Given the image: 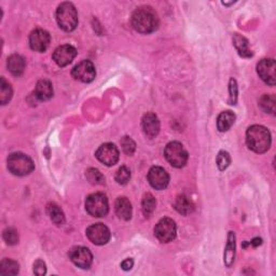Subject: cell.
Segmentation results:
<instances>
[{
  "instance_id": "6da1fadb",
  "label": "cell",
  "mask_w": 276,
  "mask_h": 276,
  "mask_svg": "<svg viewBox=\"0 0 276 276\" xmlns=\"http://www.w3.org/2000/svg\"><path fill=\"white\" fill-rule=\"evenodd\" d=\"M132 25L141 34H150L159 27L158 14L151 7L137 8L132 15Z\"/></svg>"
},
{
  "instance_id": "7a4b0ae2",
  "label": "cell",
  "mask_w": 276,
  "mask_h": 276,
  "mask_svg": "<svg viewBox=\"0 0 276 276\" xmlns=\"http://www.w3.org/2000/svg\"><path fill=\"white\" fill-rule=\"evenodd\" d=\"M248 148L256 153H264L271 147V133L262 125H251L246 132Z\"/></svg>"
},
{
  "instance_id": "3957f363",
  "label": "cell",
  "mask_w": 276,
  "mask_h": 276,
  "mask_svg": "<svg viewBox=\"0 0 276 276\" xmlns=\"http://www.w3.org/2000/svg\"><path fill=\"white\" fill-rule=\"evenodd\" d=\"M56 21L59 26L67 32L75 30L78 26V12L71 3H63L56 10Z\"/></svg>"
},
{
  "instance_id": "277c9868",
  "label": "cell",
  "mask_w": 276,
  "mask_h": 276,
  "mask_svg": "<svg viewBox=\"0 0 276 276\" xmlns=\"http://www.w3.org/2000/svg\"><path fill=\"white\" fill-rule=\"evenodd\" d=\"M8 169L15 176H27L35 169V164L32 160L26 154L21 152H14L10 154L7 160Z\"/></svg>"
},
{
  "instance_id": "5b68a950",
  "label": "cell",
  "mask_w": 276,
  "mask_h": 276,
  "mask_svg": "<svg viewBox=\"0 0 276 276\" xmlns=\"http://www.w3.org/2000/svg\"><path fill=\"white\" fill-rule=\"evenodd\" d=\"M85 209L93 217H105L109 212V203L107 197L101 192L91 194V196L86 198Z\"/></svg>"
},
{
  "instance_id": "8992f818",
  "label": "cell",
  "mask_w": 276,
  "mask_h": 276,
  "mask_svg": "<svg viewBox=\"0 0 276 276\" xmlns=\"http://www.w3.org/2000/svg\"><path fill=\"white\" fill-rule=\"evenodd\" d=\"M164 156L168 163L177 168L183 167L188 162V152L183 146L178 142H172L166 145L164 150Z\"/></svg>"
},
{
  "instance_id": "52a82bcc",
  "label": "cell",
  "mask_w": 276,
  "mask_h": 276,
  "mask_svg": "<svg viewBox=\"0 0 276 276\" xmlns=\"http://www.w3.org/2000/svg\"><path fill=\"white\" fill-rule=\"evenodd\" d=\"M177 226L175 221L170 218H163L157 223L154 228V235L161 243H169L176 238Z\"/></svg>"
},
{
  "instance_id": "ba28073f",
  "label": "cell",
  "mask_w": 276,
  "mask_h": 276,
  "mask_svg": "<svg viewBox=\"0 0 276 276\" xmlns=\"http://www.w3.org/2000/svg\"><path fill=\"white\" fill-rule=\"evenodd\" d=\"M95 156L100 162L107 166H113L118 163L120 158L119 149L116 147V145L113 144H104L101 147L97 149Z\"/></svg>"
},
{
  "instance_id": "9c48e42d",
  "label": "cell",
  "mask_w": 276,
  "mask_h": 276,
  "mask_svg": "<svg viewBox=\"0 0 276 276\" xmlns=\"http://www.w3.org/2000/svg\"><path fill=\"white\" fill-rule=\"evenodd\" d=\"M71 75L76 80L81 81L83 83L92 82L96 77V70L91 61L84 60L77 64L71 71Z\"/></svg>"
},
{
  "instance_id": "30bf717a",
  "label": "cell",
  "mask_w": 276,
  "mask_h": 276,
  "mask_svg": "<svg viewBox=\"0 0 276 276\" xmlns=\"http://www.w3.org/2000/svg\"><path fill=\"white\" fill-rule=\"evenodd\" d=\"M86 237L95 245H105L110 240V231L103 223H95L86 229Z\"/></svg>"
},
{
  "instance_id": "8fae6325",
  "label": "cell",
  "mask_w": 276,
  "mask_h": 276,
  "mask_svg": "<svg viewBox=\"0 0 276 276\" xmlns=\"http://www.w3.org/2000/svg\"><path fill=\"white\" fill-rule=\"evenodd\" d=\"M69 259L78 267L88 269L93 262V255L88 248L83 246H77L69 251Z\"/></svg>"
},
{
  "instance_id": "7c38bea8",
  "label": "cell",
  "mask_w": 276,
  "mask_h": 276,
  "mask_svg": "<svg viewBox=\"0 0 276 276\" xmlns=\"http://www.w3.org/2000/svg\"><path fill=\"white\" fill-rule=\"evenodd\" d=\"M51 37L47 30L36 29L29 36V45L36 52H44L50 45Z\"/></svg>"
},
{
  "instance_id": "4fadbf2b",
  "label": "cell",
  "mask_w": 276,
  "mask_h": 276,
  "mask_svg": "<svg viewBox=\"0 0 276 276\" xmlns=\"http://www.w3.org/2000/svg\"><path fill=\"white\" fill-rule=\"evenodd\" d=\"M148 180L152 188L156 190H163L169 183V176L164 168L153 166L148 173Z\"/></svg>"
},
{
  "instance_id": "5bb4252c",
  "label": "cell",
  "mask_w": 276,
  "mask_h": 276,
  "mask_svg": "<svg viewBox=\"0 0 276 276\" xmlns=\"http://www.w3.org/2000/svg\"><path fill=\"white\" fill-rule=\"evenodd\" d=\"M76 56H77V50L74 47L69 44H64L59 47L54 51L53 60L60 67H65L74 61Z\"/></svg>"
},
{
  "instance_id": "9a60e30c",
  "label": "cell",
  "mask_w": 276,
  "mask_h": 276,
  "mask_svg": "<svg viewBox=\"0 0 276 276\" xmlns=\"http://www.w3.org/2000/svg\"><path fill=\"white\" fill-rule=\"evenodd\" d=\"M257 72L266 84L275 85V61L273 59H264L259 62Z\"/></svg>"
},
{
  "instance_id": "2e32d148",
  "label": "cell",
  "mask_w": 276,
  "mask_h": 276,
  "mask_svg": "<svg viewBox=\"0 0 276 276\" xmlns=\"http://www.w3.org/2000/svg\"><path fill=\"white\" fill-rule=\"evenodd\" d=\"M142 126L144 134L149 138H154L160 133V121L152 112L146 113L143 117Z\"/></svg>"
},
{
  "instance_id": "e0dca14e",
  "label": "cell",
  "mask_w": 276,
  "mask_h": 276,
  "mask_svg": "<svg viewBox=\"0 0 276 276\" xmlns=\"http://www.w3.org/2000/svg\"><path fill=\"white\" fill-rule=\"evenodd\" d=\"M115 209L118 217L122 220H129L132 218V204L126 198H118L115 203Z\"/></svg>"
},
{
  "instance_id": "ac0fdd59",
  "label": "cell",
  "mask_w": 276,
  "mask_h": 276,
  "mask_svg": "<svg viewBox=\"0 0 276 276\" xmlns=\"http://www.w3.org/2000/svg\"><path fill=\"white\" fill-rule=\"evenodd\" d=\"M25 60H24L21 55L13 54L9 59H8L7 66L11 74L15 77H20L23 75L24 70H25Z\"/></svg>"
},
{
  "instance_id": "d6986e66",
  "label": "cell",
  "mask_w": 276,
  "mask_h": 276,
  "mask_svg": "<svg viewBox=\"0 0 276 276\" xmlns=\"http://www.w3.org/2000/svg\"><path fill=\"white\" fill-rule=\"evenodd\" d=\"M35 95L39 101H49L53 96V86L49 80H40L36 85Z\"/></svg>"
},
{
  "instance_id": "ffe728a7",
  "label": "cell",
  "mask_w": 276,
  "mask_h": 276,
  "mask_svg": "<svg viewBox=\"0 0 276 276\" xmlns=\"http://www.w3.org/2000/svg\"><path fill=\"white\" fill-rule=\"evenodd\" d=\"M233 44L242 58H245V59L253 58L254 53L249 48V42L245 37H243L239 34H235L233 36Z\"/></svg>"
},
{
  "instance_id": "44dd1931",
  "label": "cell",
  "mask_w": 276,
  "mask_h": 276,
  "mask_svg": "<svg viewBox=\"0 0 276 276\" xmlns=\"http://www.w3.org/2000/svg\"><path fill=\"white\" fill-rule=\"evenodd\" d=\"M235 234L233 232H229L228 235V243H226V247L223 255V262L226 267H231L234 262L235 258Z\"/></svg>"
},
{
  "instance_id": "7402d4cb",
  "label": "cell",
  "mask_w": 276,
  "mask_h": 276,
  "mask_svg": "<svg viewBox=\"0 0 276 276\" xmlns=\"http://www.w3.org/2000/svg\"><path fill=\"white\" fill-rule=\"evenodd\" d=\"M174 207L177 210L178 213L181 215H189L194 210V204L193 202L187 197V196H179L177 197L175 203H174Z\"/></svg>"
},
{
  "instance_id": "603a6c76",
  "label": "cell",
  "mask_w": 276,
  "mask_h": 276,
  "mask_svg": "<svg viewBox=\"0 0 276 276\" xmlns=\"http://www.w3.org/2000/svg\"><path fill=\"white\" fill-rule=\"evenodd\" d=\"M235 122V115L232 111H223L218 117L217 126L220 132H226L232 127Z\"/></svg>"
},
{
  "instance_id": "cb8c5ba5",
  "label": "cell",
  "mask_w": 276,
  "mask_h": 276,
  "mask_svg": "<svg viewBox=\"0 0 276 276\" xmlns=\"http://www.w3.org/2000/svg\"><path fill=\"white\" fill-rule=\"evenodd\" d=\"M47 213L52 222H54L56 225H63L65 223V215L63 210L55 203H49L47 205Z\"/></svg>"
},
{
  "instance_id": "d4e9b609",
  "label": "cell",
  "mask_w": 276,
  "mask_h": 276,
  "mask_svg": "<svg viewBox=\"0 0 276 276\" xmlns=\"http://www.w3.org/2000/svg\"><path fill=\"white\" fill-rule=\"evenodd\" d=\"M156 206H157V202L152 194L151 193L145 194L143 203H142V209L145 217H150L153 214L154 209H156Z\"/></svg>"
},
{
  "instance_id": "484cf974",
  "label": "cell",
  "mask_w": 276,
  "mask_h": 276,
  "mask_svg": "<svg viewBox=\"0 0 276 276\" xmlns=\"http://www.w3.org/2000/svg\"><path fill=\"white\" fill-rule=\"evenodd\" d=\"M19 263L11 259H4L0 263V273L4 275H16L19 273Z\"/></svg>"
},
{
  "instance_id": "4316f807",
  "label": "cell",
  "mask_w": 276,
  "mask_h": 276,
  "mask_svg": "<svg viewBox=\"0 0 276 276\" xmlns=\"http://www.w3.org/2000/svg\"><path fill=\"white\" fill-rule=\"evenodd\" d=\"M13 91L9 82H7L6 79L3 77L2 82H0V102L3 105H7L12 99Z\"/></svg>"
},
{
  "instance_id": "83f0119b",
  "label": "cell",
  "mask_w": 276,
  "mask_h": 276,
  "mask_svg": "<svg viewBox=\"0 0 276 276\" xmlns=\"http://www.w3.org/2000/svg\"><path fill=\"white\" fill-rule=\"evenodd\" d=\"M85 177L87 181L94 186H102L105 183V177L96 168H88L85 172Z\"/></svg>"
},
{
  "instance_id": "f1b7e54d",
  "label": "cell",
  "mask_w": 276,
  "mask_h": 276,
  "mask_svg": "<svg viewBox=\"0 0 276 276\" xmlns=\"http://www.w3.org/2000/svg\"><path fill=\"white\" fill-rule=\"evenodd\" d=\"M259 105L263 109V111L267 113H272L274 115L275 112V97L273 95H263L260 101H259Z\"/></svg>"
},
{
  "instance_id": "f546056e",
  "label": "cell",
  "mask_w": 276,
  "mask_h": 276,
  "mask_svg": "<svg viewBox=\"0 0 276 276\" xmlns=\"http://www.w3.org/2000/svg\"><path fill=\"white\" fill-rule=\"evenodd\" d=\"M231 164V157L226 151H220L217 156V166L220 170H225Z\"/></svg>"
},
{
  "instance_id": "4dcf8cb0",
  "label": "cell",
  "mask_w": 276,
  "mask_h": 276,
  "mask_svg": "<svg viewBox=\"0 0 276 276\" xmlns=\"http://www.w3.org/2000/svg\"><path fill=\"white\" fill-rule=\"evenodd\" d=\"M121 147L126 156H133L136 150V144L131 137L125 136L121 140Z\"/></svg>"
},
{
  "instance_id": "1f68e13d",
  "label": "cell",
  "mask_w": 276,
  "mask_h": 276,
  "mask_svg": "<svg viewBox=\"0 0 276 276\" xmlns=\"http://www.w3.org/2000/svg\"><path fill=\"white\" fill-rule=\"evenodd\" d=\"M3 235L8 245H16L19 243V233L13 228H7Z\"/></svg>"
},
{
  "instance_id": "d6a6232c",
  "label": "cell",
  "mask_w": 276,
  "mask_h": 276,
  "mask_svg": "<svg viewBox=\"0 0 276 276\" xmlns=\"http://www.w3.org/2000/svg\"><path fill=\"white\" fill-rule=\"evenodd\" d=\"M131 179V170L126 166H121L116 174V181L119 185H126Z\"/></svg>"
},
{
  "instance_id": "836d02e7",
  "label": "cell",
  "mask_w": 276,
  "mask_h": 276,
  "mask_svg": "<svg viewBox=\"0 0 276 276\" xmlns=\"http://www.w3.org/2000/svg\"><path fill=\"white\" fill-rule=\"evenodd\" d=\"M238 83L237 81H235L233 78L230 80L229 83V92H230V100H229V104L230 105H235L238 102Z\"/></svg>"
},
{
  "instance_id": "e575fe53",
  "label": "cell",
  "mask_w": 276,
  "mask_h": 276,
  "mask_svg": "<svg viewBox=\"0 0 276 276\" xmlns=\"http://www.w3.org/2000/svg\"><path fill=\"white\" fill-rule=\"evenodd\" d=\"M34 273L39 276L44 275L47 273V265L42 260H40V259L34 263Z\"/></svg>"
},
{
  "instance_id": "d590c367",
  "label": "cell",
  "mask_w": 276,
  "mask_h": 276,
  "mask_svg": "<svg viewBox=\"0 0 276 276\" xmlns=\"http://www.w3.org/2000/svg\"><path fill=\"white\" fill-rule=\"evenodd\" d=\"M133 265H134V260L132 258H127L122 263H121V267H122L124 271H129L133 267Z\"/></svg>"
},
{
  "instance_id": "8d00e7d4",
  "label": "cell",
  "mask_w": 276,
  "mask_h": 276,
  "mask_svg": "<svg viewBox=\"0 0 276 276\" xmlns=\"http://www.w3.org/2000/svg\"><path fill=\"white\" fill-rule=\"evenodd\" d=\"M249 244L253 245L254 247H258V246H260L262 244V240L259 239V238H256V239H254L253 241H251Z\"/></svg>"
}]
</instances>
